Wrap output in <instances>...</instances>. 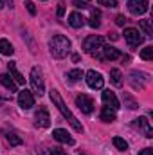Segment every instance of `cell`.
<instances>
[{"label": "cell", "instance_id": "obj_30", "mask_svg": "<svg viewBox=\"0 0 153 155\" xmlns=\"http://www.w3.org/2000/svg\"><path fill=\"white\" fill-rule=\"evenodd\" d=\"M97 2H99V5H108V7H115L117 5L115 0H97Z\"/></svg>", "mask_w": 153, "mask_h": 155}, {"label": "cell", "instance_id": "obj_6", "mask_svg": "<svg viewBox=\"0 0 153 155\" xmlns=\"http://www.w3.org/2000/svg\"><path fill=\"white\" fill-rule=\"evenodd\" d=\"M124 40H126V43H128L130 47H137V45L142 43V36H141V33H139L137 29H133V27L124 29Z\"/></svg>", "mask_w": 153, "mask_h": 155}, {"label": "cell", "instance_id": "obj_7", "mask_svg": "<svg viewBox=\"0 0 153 155\" xmlns=\"http://www.w3.org/2000/svg\"><path fill=\"white\" fill-rule=\"evenodd\" d=\"M128 9L132 15H144L150 9V5H148V0H130Z\"/></svg>", "mask_w": 153, "mask_h": 155}, {"label": "cell", "instance_id": "obj_32", "mask_svg": "<svg viewBox=\"0 0 153 155\" xmlns=\"http://www.w3.org/2000/svg\"><path fill=\"white\" fill-rule=\"evenodd\" d=\"M65 13V4H58V16H63Z\"/></svg>", "mask_w": 153, "mask_h": 155}, {"label": "cell", "instance_id": "obj_10", "mask_svg": "<svg viewBox=\"0 0 153 155\" xmlns=\"http://www.w3.org/2000/svg\"><path fill=\"white\" fill-rule=\"evenodd\" d=\"M133 128H135V130H142L148 139L153 137V130H151V126H150V121H148L146 117H137V119H133Z\"/></svg>", "mask_w": 153, "mask_h": 155}, {"label": "cell", "instance_id": "obj_20", "mask_svg": "<svg viewBox=\"0 0 153 155\" xmlns=\"http://www.w3.org/2000/svg\"><path fill=\"white\" fill-rule=\"evenodd\" d=\"M121 71L119 69H112L110 71V79H112V83H114L115 87H121L122 85V79H121Z\"/></svg>", "mask_w": 153, "mask_h": 155}, {"label": "cell", "instance_id": "obj_4", "mask_svg": "<svg viewBox=\"0 0 153 155\" xmlns=\"http://www.w3.org/2000/svg\"><path fill=\"white\" fill-rule=\"evenodd\" d=\"M29 81H31L33 92H36L38 96H41V94L45 92V83H43L41 71H40L38 67H33V69H31V76H29Z\"/></svg>", "mask_w": 153, "mask_h": 155}, {"label": "cell", "instance_id": "obj_16", "mask_svg": "<svg viewBox=\"0 0 153 155\" xmlns=\"http://www.w3.org/2000/svg\"><path fill=\"white\" fill-rule=\"evenodd\" d=\"M0 83H2V85L7 88V90H11V92H16V81L9 76V74H0Z\"/></svg>", "mask_w": 153, "mask_h": 155}, {"label": "cell", "instance_id": "obj_9", "mask_svg": "<svg viewBox=\"0 0 153 155\" xmlns=\"http://www.w3.org/2000/svg\"><path fill=\"white\" fill-rule=\"evenodd\" d=\"M18 105L24 108V110H29V108H33L34 107V96L29 92V90H22L20 94H18Z\"/></svg>", "mask_w": 153, "mask_h": 155}, {"label": "cell", "instance_id": "obj_11", "mask_svg": "<svg viewBox=\"0 0 153 155\" xmlns=\"http://www.w3.org/2000/svg\"><path fill=\"white\" fill-rule=\"evenodd\" d=\"M52 137L58 141V143H63V144H74V139L70 137V134L63 128H56L52 132Z\"/></svg>", "mask_w": 153, "mask_h": 155}, {"label": "cell", "instance_id": "obj_24", "mask_svg": "<svg viewBox=\"0 0 153 155\" xmlns=\"http://www.w3.org/2000/svg\"><path fill=\"white\" fill-rule=\"evenodd\" d=\"M114 146H115V148H119V150H122V152H124V150L128 148V143H126V141H124L122 137H114Z\"/></svg>", "mask_w": 153, "mask_h": 155}, {"label": "cell", "instance_id": "obj_34", "mask_svg": "<svg viewBox=\"0 0 153 155\" xmlns=\"http://www.w3.org/2000/svg\"><path fill=\"white\" fill-rule=\"evenodd\" d=\"M139 155H153V150L151 148H144V150H141Z\"/></svg>", "mask_w": 153, "mask_h": 155}, {"label": "cell", "instance_id": "obj_28", "mask_svg": "<svg viewBox=\"0 0 153 155\" xmlns=\"http://www.w3.org/2000/svg\"><path fill=\"white\" fill-rule=\"evenodd\" d=\"M124 101H126V103H128V105H130V107H128V108H132V110H133V108H137V107H139V105H137V103H135V101H133V99H132V97H130V96H128V94H124Z\"/></svg>", "mask_w": 153, "mask_h": 155}, {"label": "cell", "instance_id": "obj_2", "mask_svg": "<svg viewBox=\"0 0 153 155\" xmlns=\"http://www.w3.org/2000/svg\"><path fill=\"white\" fill-rule=\"evenodd\" d=\"M49 51L54 58H65L70 51V40L63 35H56L49 41Z\"/></svg>", "mask_w": 153, "mask_h": 155}, {"label": "cell", "instance_id": "obj_8", "mask_svg": "<svg viewBox=\"0 0 153 155\" xmlns=\"http://www.w3.org/2000/svg\"><path fill=\"white\" fill-rule=\"evenodd\" d=\"M76 105L83 114H92V110H94V101L88 96H85V94H81V96L76 97Z\"/></svg>", "mask_w": 153, "mask_h": 155}, {"label": "cell", "instance_id": "obj_21", "mask_svg": "<svg viewBox=\"0 0 153 155\" xmlns=\"http://www.w3.org/2000/svg\"><path fill=\"white\" fill-rule=\"evenodd\" d=\"M139 25H141V29L144 31V35H146L148 38H151V36H153V31H151V22H150V20H141V22H139Z\"/></svg>", "mask_w": 153, "mask_h": 155}, {"label": "cell", "instance_id": "obj_25", "mask_svg": "<svg viewBox=\"0 0 153 155\" xmlns=\"http://www.w3.org/2000/svg\"><path fill=\"white\" fill-rule=\"evenodd\" d=\"M141 58H142V60H151L153 58V47L151 45H148V47H144V49L141 51Z\"/></svg>", "mask_w": 153, "mask_h": 155}, {"label": "cell", "instance_id": "obj_35", "mask_svg": "<svg viewBox=\"0 0 153 155\" xmlns=\"http://www.w3.org/2000/svg\"><path fill=\"white\" fill-rule=\"evenodd\" d=\"M79 155H83V153H79Z\"/></svg>", "mask_w": 153, "mask_h": 155}, {"label": "cell", "instance_id": "obj_18", "mask_svg": "<svg viewBox=\"0 0 153 155\" xmlns=\"http://www.w3.org/2000/svg\"><path fill=\"white\" fill-rule=\"evenodd\" d=\"M101 121H105V123H112V121H115V110L114 108L105 107V108L101 110Z\"/></svg>", "mask_w": 153, "mask_h": 155}, {"label": "cell", "instance_id": "obj_22", "mask_svg": "<svg viewBox=\"0 0 153 155\" xmlns=\"http://www.w3.org/2000/svg\"><path fill=\"white\" fill-rule=\"evenodd\" d=\"M5 139H7V143H9L11 146H18V144H22V137H18V135L13 134V132H9V134L5 135Z\"/></svg>", "mask_w": 153, "mask_h": 155}, {"label": "cell", "instance_id": "obj_31", "mask_svg": "<svg viewBox=\"0 0 153 155\" xmlns=\"http://www.w3.org/2000/svg\"><path fill=\"white\" fill-rule=\"evenodd\" d=\"M124 22H126V18H124L122 15H119V16L115 18V24H117V25H124Z\"/></svg>", "mask_w": 153, "mask_h": 155}, {"label": "cell", "instance_id": "obj_19", "mask_svg": "<svg viewBox=\"0 0 153 155\" xmlns=\"http://www.w3.org/2000/svg\"><path fill=\"white\" fill-rule=\"evenodd\" d=\"M15 52V49H13V45L7 41L5 38L0 40V54H4V56H11Z\"/></svg>", "mask_w": 153, "mask_h": 155}, {"label": "cell", "instance_id": "obj_3", "mask_svg": "<svg viewBox=\"0 0 153 155\" xmlns=\"http://www.w3.org/2000/svg\"><path fill=\"white\" fill-rule=\"evenodd\" d=\"M103 47H105V40L101 38V36H88V38L85 40V43H83V49L88 52V54H92V56H97L99 60H103V54H101V51H103Z\"/></svg>", "mask_w": 153, "mask_h": 155}, {"label": "cell", "instance_id": "obj_29", "mask_svg": "<svg viewBox=\"0 0 153 155\" xmlns=\"http://www.w3.org/2000/svg\"><path fill=\"white\" fill-rule=\"evenodd\" d=\"M25 7H27V11H29L31 15H36V7H34V4H33L31 0H25Z\"/></svg>", "mask_w": 153, "mask_h": 155}, {"label": "cell", "instance_id": "obj_15", "mask_svg": "<svg viewBox=\"0 0 153 155\" xmlns=\"http://www.w3.org/2000/svg\"><path fill=\"white\" fill-rule=\"evenodd\" d=\"M7 69H9V76L15 78V81H16V83H20V85H24V83H25V78L20 74V71L16 69V63H15V61H9Z\"/></svg>", "mask_w": 153, "mask_h": 155}, {"label": "cell", "instance_id": "obj_23", "mask_svg": "<svg viewBox=\"0 0 153 155\" xmlns=\"http://www.w3.org/2000/svg\"><path fill=\"white\" fill-rule=\"evenodd\" d=\"M83 76H85V74H83V71H81V69H74V71L67 72V78H69L70 81H79Z\"/></svg>", "mask_w": 153, "mask_h": 155}, {"label": "cell", "instance_id": "obj_14", "mask_svg": "<svg viewBox=\"0 0 153 155\" xmlns=\"http://www.w3.org/2000/svg\"><path fill=\"white\" fill-rule=\"evenodd\" d=\"M69 24H70L74 29H81V27L85 25V18H83V15H81V13L74 11V13H70V15H69Z\"/></svg>", "mask_w": 153, "mask_h": 155}, {"label": "cell", "instance_id": "obj_12", "mask_svg": "<svg viewBox=\"0 0 153 155\" xmlns=\"http://www.w3.org/2000/svg\"><path fill=\"white\" fill-rule=\"evenodd\" d=\"M36 126L40 128H47L49 124H50V116H49V112H47V108H40L38 112H36Z\"/></svg>", "mask_w": 153, "mask_h": 155}, {"label": "cell", "instance_id": "obj_17", "mask_svg": "<svg viewBox=\"0 0 153 155\" xmlns=\"http://www.w3.org/2000/svg\"><path fill=\"white\" fill-rule=\"evenodd\" d=\"M103 60H119L121 58V52L114 49V47H103Z\"/></svg>", "mask_w": 153, "mask_h": 155}, {"label": "cell", "instance_id": "obj_26", "mask_svg": "<svg viewBox=\"0 0 153 155\" xmlns=\"http://www.w3.org/2000/svg\"><path fill=\"white\" fill-rule=\"evenodd\" d=\"M97 18H99V11H92V18H90V22H88L90 27H94V29L99 27V20H97Z\"/></svg>", "mask_w": 153, "mask_h": 155}, {"label": "cell", "instance_id": "obj_13", "mask_svg": "<svg viewBox=\"0 0 153 155\" xmlns=\"http://www.w3.org/2000/svg\"><path fill=\"white\" fill-rule=\"evenodd\" d=\"M103 103H105L106 107L114 108V110L119 108V99L115 97V94L114 92H110V90H105V92H103Z\"/></svg>", "mask_w": 153, "mask_h": 155}, {"label": "cell", "instance_id": "obj_27", "mask_svg": "<svg viewBox=\"0 0 153 155\" xmlns=\"http://www.w3.org/2000/svg\"><path fill=\"white\" fill-rule=\"evenodd\" d=\"M72 4L76 5L77 9H86V7H90V2H88V0H74Z\"/></svg>", "mask_w": 153, "mask_h": 155}, {"label": "cell", "instance_id": "obj_5", "mask_svg": "<svg viewBox=\"0 0 153 155\" xmlns=\"http://www.w3.org/2000/svg\"><path fill=\"white\" fill-rule=\"evenodd\" d=\"M85 79H86V85L90 87V88H94V90H99V88H103V85H105V79L103 76L99 74V72H96V71H88L86 74H85Z\"/></svg>", "mask_w": 153, "mask_h": 155}, {"label": "cell", "instance_id": "obj_1", "mask_svg": "<svg viewBox=\"0 0 153 155\" xmlns=\"http://www.w3.org/2000/svg\"><path fill=\"white\" fill-rule=\"evenodd\" d=\"M50 101L56 105V108L61 112V116H63L67 121H69V123H70V124H72V128H74L76 132H83L81 123H79V121L76 119V116H74V114L67 108V105H65V101L61 99V96H60V92H58V90H50Z\"/></svg>", "mask_w": 153, "mask_h": 155}, {"label": "cell", "instance_id": "obj_33", "mask_svg": "<svg viewBox=\"0 0 153 155\" xmlns=\"http://www.w3.org/2000/svg\"><path fill=\"white\" fill-rule=\"evenodd\" d=\"M50 155H67L63 150H60V148H52V152H50Z\"/></svg>", "mask_w": 153, "mask_h": 155}]
</instances>
